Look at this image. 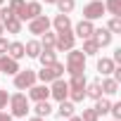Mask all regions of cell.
Listing matches in <instances>:
<instances>
[{
    "instance_id": "ee69618b",
    "label": "cell",
    "mask_w": 121,
    "mask_h": 121,
    "mask_svg": "<svg viewBox=\"0 0 121 121\" xmlns=\"http://www.w3.org/2000/svg\"><path fill=\"white\" fill-rule=\"evenodd\" d=\"M114 121H116V119H114Z\"/></svg>"
},
{
    "instance_id": "1f68e13d",
    "label": "cell",
    "mask_w": 121,
    "mask_h": 121,
    "mask_svg": "<svg viewBox=\"0 0 121 121\" xmlns=\"http://www.w3.org/2000/svg\"><path fill=\"white\" fill-rule=\"evenodd\" d=\"M81 121H97V112H95V109H83Z\"/></svg>"
},
{
    "instance_id": "d590c367",
    "label": "cell",
    "mask_w": 121,
    "mask_h": 121,
    "mask_svg": "<svg viewBox=\"0 0 121 121\" xmlns=\"http://www.w3.org/2000/svg\"><path fill=\"white\" fill-rule=\"evenodd\" d=\"M7 45H10V43H7V38L0 36V55H5V52H7Z\"/></svg>"
},
{
    "instance_id": "e0dca14e",
    "label": "cell",
    "mask_w": 121,
    "mask_h": 121,
    "mask_svg": "<svg viewBox=\"0 0 121 121\" xmlns=\"http://www.w3.org/2000/svg\"><path fill=\"white\" fill-rule=\"evenodd\" d=\"M7 55H10L12 59H17V62H19V59L26 55V52H24V43H19V40L10 43V45H7Z\"/></svg>"
},
{
    "instance_id": "f1b7e54d",
    "label": "cell",
    "mask_w": 121,
    "mask_h": 121,
    "mask_svg": "<svg viewBox=\"0 0 121 121\" xmlns=\"http://www.w3.org/2000/svg\"><path fill=\"white\" fill-rule=\"evenodd\" d=\"M40 36H43V38H40V45H43V48H55V33H52L50 29H48L45 33H40Z\"/></svg>"
},
{
    "instance_id": "74e56055",
    "label": "cell",
    "mask_w": 121,
    "mask_h": 121,
    "mask_svg": "<svg viewBox=\"0 0 121 121\" xmlns=\"http://www.w3.org/2000/svg\"><path fill=\"white\" fill-rule=\"evenodd\" d=\"M112 59H114V64H119V62H121V48L114 52V57H112Z\"/></svg>"
},
{
    "instance_id": "7402d4cb",
    "label": "cell",
    "mask_w": 121,
    "mask_h": 121,
    "mask_svg": "<svg viewBox=\"0 0 121 121\" xmlns=\"http://www.w3.org/2000/svg\"><path fill=\"white\" fill-rule=\"evenodd\" d=\"M40 50H43L40 40H29V43L24 45V52H26V57H33V59L40 55Z\"/></svg>"
},
{
    "instance_id": "277c9868",
    "label": "cell",
    "mask_w": 121,
    "mask_h": 121,
    "mask_svg": "<svg viewBox=\"0 0 121 121\" xmlns=\"http://www.w3.org/2000/svg\"><path fill=\"white\" fill-rule=\"evenodd\" d=\"M67 69H64V64H59V62H52V64H45L36 76L43 81V83H52L55 78H62V74H64Z\"/></svg>"
},
{
    "instance_id": "3957f363",
    "label": "cell",
    "mask_w": 121,
    "mask_h": 121,
    "mask_svg": "<svg viewBox=\"0 0 121 121\" xmlns=\"http://www.w3.org/2000/svg\"><path fill=\"white\" fill-rule=\"evenodd\" d=\"M10 112H12V116H26L29 112H31V107H29V97L24 95V93H14V95H10Z\"/></svg>"
},
{
    "instance_id": "f546056e",
    "label": "cell",
    "mask_w": 121,
    "mask_h": 121,
    "mask_svg": "<svg viewBox=\"0 0 121 121\" xmlns=\"http://www.w3.org/2000/svg\"><path fill=\"white\" fill-rule=\"evenodd\" d=\"M107 29H109V33H121V17H112Z\"/></svg>"
},
{
    "instance_id": "d6a6232c",
    "label": "cell",
    "mask_w": 121,
    "mask_h": 121,
    "mask_svg": "<svg viewBox=\"0 0 121 121\" xmlns=\"http://www.w3.org/2000/svg\"><path fill=\"white\" fill-rule=\"evenodd\" d=\"M109 112H112V116H114L116 121H121V102H116V104H112V107H109Z\"/></svg>"
},
{
    "instance_id": "f35d334b",
    "label": "cell",
    "mask_w": 121,
    "mask_h": 121,
    "mask_svg": "<svg viewBox=\"0 0 121 121\" xmlns=\"http://www.w3.org/2000/svg\"><path fill=\"white\" fill-rule=\"evenodd\" d=\"M67 121H81V116H69Z\"/></svg>"
},
{
    "instance_id": "b9f144b4",
    "label": "cell",
    "mask_w": 121,
    "mask_h": 121,
    "mask_svg": "<svg viewBox=\"0 0 121 121\" xmlns=\"http://www.w3.org/2000/svg\"><path fill=\"white\" fill-rule=\"evenodd\" d=\"M3 31H5V29H3V24H0V36H3Z\"/></svg>"
},
{
    "instance_id": "8992f818",
    "label": "cell",
    "mask_w": 121,
    "mask_h": 121,
    "mask_svg": "<svg viewBox=\"0 0 121 121\" xmlns=\"http://www.w3.org/2000/svg\"><path fill=\"white\" fill-rule=\"evenodd\" d=\"M36 71L33 69H19L17 74H14V88L17 90H26V88H31L33 83H36Z\"/></svg>"
},
{
    "instance_id": "8fae6325",
    "label": "cell",
    "mask_w": 121,
    "mask_h": 121,
    "mask_svg": "<svg viewBox=\"0 0 121 121\" xmlns=\"http://www.w3.org/2000/svg\"><path fill=\"white\" fill-rule=\"evenodd\" d=\"M0 71L14 76V74L19 71V62H17V59H12L10 55H3V57H0Z\"/></svg>"
},
{
    "instance_id": "d6986e66",
    "label": "cell",
    "mask_w": 121,
    "mask_h": 121,
    "mask_svg": "<svg viewBox=\"0 0 121 121\" xmlns=\"http://www.w3.org/2000/svg\"><path fill=\"white\" fill-rule=\"evenodd\" d=\"M36 59H40V64H43V67H45V64H52V62H57L55 48H43V50H40V55H38Z\"/></svg>"
},
{
    "instance_id": "4316f807",
    "label": "cell",
    "mask_w": 121,
    "mask_h": 121,
    "mask_svg": "<svg viewBox=\"0 0 121 121\" xmlns=\"http://www.w3.org/2000/svg\"><path fill=\"white\" fill-rule=\"evenodd\" d=\"M36 116H48V114H52V107H50V102L48 100H40V102H36Z\"/></svg>"
},
{
    "instance_id": "836d02e7",
    "label": "cell",
    "mask_w": 121,
    "mask_h": 121,
    "mask_svg": "<svg viewBox=\"0 0 121 121\" xmlns=\"http://www.w3.org/2000/svg\"><path fill=\"white\" fill-rule=\"evenodd\" d=\"M10 17H14V14H12V10H10V7H0V24H3V22H7V19H10Z\"/></svg>"
},
{
    "instance_id": "7a4b0ae2",
    "label": "cell",
    "mask_w": 121,
    "mask_h": 121,
    "mask_svg": "<svg viewBox=\"0 0 121 121\" xmlns=\"http://www.w3.org/2000/svg\"><path fill=\"white\" fill-rule=\"evenodd\" d=\"M67 71H69L71 76L86 71V55H83L81 50H74V48L69 50V55H67Z\"/></svg>"
},
{
    "instance_id": "4dcf8cb0",
    "label": "cell",
    "mask_w": 121,
    "mask_h": 121,
    "mask_svg": "<svg viewBox=\"0 0 121 121\" xmlns=\"http://www.w3.org/2000/svg\"><path fill=\"white\" fill-rule=\"evenodd\" d=\"M24 3H26V0H10V5H7V7L12 10L14 17H19V12L24 10Z\"/></svg>"
},
{
    "instance_id": "9c48e42d",
    "label": "cell",
    "mask_w": 121,
    "mask_h": 121,
    "mask_svg": "<svg viewBox=\"0 0 121 121\" xmlns=\"http://www.w3.org/2000/svg\"><path fill=\"white\" fill-rule=\"evenodd\" d=\"M38 14H43L40 3H24V10L19 12V19H22V22H31V19H36Z\"/></svg>"
},
{
    "instance_id": "ba28073f",
    "label": "cell",
    "mask_w": 121,
    "mask_h": 121,
    "mask_svg": "<svg viewBox=\"0 0 121 121\" xmlns=\"http://www.w3.org/2000/svg\"><path fill=\"white\" fill-rule=\"evenodd\" d=\"M50 97H55L57 102L69 97V86H67L64 78H55V81L50 83Z\"/></svg>"
},
{
    "instance_id": "7bdbcfd3",
    "label": "cell",
    "mask_w": 121,
    "mask_h": 121,
    "mask_svg": "<svg viewBox=\"0 0 121 121\" xmlns=\"http://www.w3.org/2000/svg\"><path fill=\"white\" fill-rule=\"evenodd\" d=\"M3 3H5V0H0V7H3Z\"/></svg>"
},
{
    "instance_id": "5b68a950",
    "label": "cell",
    "mask_w": 121,
    "mask_h": 121,
    "mask_svg": "<svg viewBox=\"0 0 121 121\" xmlns=\"http://www.w3.org/2000/svg\"><path fill=\"white\" fill-rule=\"evenodd\" d=\"M76 43V36L67 29V31H55V50L59 52H69Z\"/></svg>"
},
{
    "instance_id": "ac0fdd59",
    "label": "cell",
    "mask_w": 121,
    "mask_h": 121,
    "mask_svg": "<svg viewBox=\"0 0 121 121\" xmlns=\"http://www.w3.org/2000/svg\"><path fill=\"white\" fill-rule=\"evenodd\" d=\"M100 88H102V93H104V95H114V93H119V81L107 76V78H102Z\"/></svg>"
},
{
    "instance_id": "60d3db41",
    "label": "cell",
    "mask_w": 121,
    "mask_h": 121,
    "mask_svg": "<svg viewBox=\"0 0 121 121\" xmlns=\"http://www.w3.org/2000/svg\"><path fill=\"white\" fill-rule=\"evenodd\" d=\"M29 121H43V116H33V119H29Z\"/></svg>"
},
{
    "instance_id": "9a60e30c",
    "label": "cell",
    "mask_w": 121,
    "mask_h": 121,
    "mask_svg": "<svg viewBox=\"0 0 121 121\" xmlns=\"http://www.w3.org/2000/svg\"><path fill=\"white\" fill-rule=\"evenodd\" d=\"M50 24L55 26V31H67V29H71V19H69V14H62V12H59Z\"/></svg>"
},
{
    "instance_id": "8d00e7d4",
    "label": "cell",
    "mask_w": 121,
    "mask_h": 121,
    "mask_svg": "<svg viewBox=\"0 0 121 121\" xmlns=\"http://www.w3.org/2000/svg\"><path fill=\"white\" fill-rule=\"evenodd\" d=\"M0 121H12V114H7V112L0 109Z\"/></svg>"
},
{
    "instance_id": "2e32d148",
    "label": "cell",
    "mask_w": 121,
    "mask_h": 121,
    "mask_svg": "<svg viewBox=\"0 0 121 121\" xmlns=\"http://www.w3.org/2000/svg\"><path fill=\"white\" fill-rule=\"evenodd\" d=\"M74 102L71 100H59V107H57V116H62V119H69L74 116Z\"/></svg>"
},
{
    "instance_id": "52a82bcc",
    "label": "cell",
    "mask_w": 121,
    "mask_h": 121,
    "mask_svg": "<svg viewBox=\"0 0 121 121\" xmlns=\"http://www.w3.org/2000/svg\"><path fill=\"white\" fill-rule=\"evenodd\" d=\"M104 12H107L104 10V3H100V0H90V3L83 7V19L93 22V19H100Z\"/></svg>"
},
{
    "instance_id": "ffe728a7",
    "label": "cell",
    "mask_w": 121,
    "mask_h": 121,
    "mask_svg": "<svg viewBox=\"0 0 121 121\" xmlns=\"http://www.w3.org/2000/svg\"><path fill=\"white\" fill-rule=\"evenodd\" d=\"M114 59H109V57H102V59H97V71L102 74V76H109L112 71H114Z\"/></svg>"
},
{
    "instance_id": "7c38bea8",
    "label": "cell",
    "mask_w": 121,
    "mask_h": 121,
    "mask_svg": "<svg viewBox=\"0 0 121 121\" xmlns=\"http://www.w3.org/2000/svg\"><path fill=\"white\" fill-rule=\"evenodd\" d=\"M29 97L31 100H36V102H40V100H48L50 97V88H48V83H43V86H31L29 88Z\"/></svg>"
},
{
    "instance_id": "83f0119b",
    "label": "cell",
    "mask_w": 121,
    "mask_h": 121,
    "mask_svg": "<svg viewBox=\"0 0 121 121\" xmlns=\"http://www.w3.org/2000/svg\"><path fill=\"white\" fill-rule=\"evenodd\" d=\"M57 10L62 12V14H69V12H74V7H76V3L74 0H57Z\"/></svg>"
},
{
    "instance_id": "cb8c5ba5",
    "label": "cell",
    "mask_w": 121,
    "mask_h": 121,
    "mask_svg": "<svg viewBox=\"0 0 121 121\" xmlns=\"http://www.w3.org/2000/svg\"><path fill=\"white\" fill-rule=\"evenodd\" d=\"M102 95V88H100V81H93V83H86V97H93L97 100Z\"/></svg>"
},
{
    "instance_id": "5bb4252c",
    "label": "cell",
    "mask_w": 121,
    "mask_h": 121,
    "mask_svg": "<svg viewBox=\"0 0 121 121\" xmlns=\"http://www.w3.org/2000/svg\"><path fill=\"white\" fill-rule=\"evenodd\" d=\"M100 48H107L109 43H112V33H109V29H93V36H90Z\"/></svg>"
},
{
    "instance_id": "d4e9b609",
    "label": "cell",
    "mask_w": 121,
    "mask_h": 121,
    "mask_svg": "<svg viewBox=\"0 0 121 121\" xmlns=\"http://www.w3.org/2000/svg\"><path fill=\"white\" fill-rule=\"evenodd\" d=\"M109 107H112V102H109L107 97H102V95H100V97L95 100V107H93V109H95V112H97V116H100V114H107V112H109Z\"/></svg>"
},
{
    "instance_id": "4fadbf2b",
    "label": "cell",
    "mask_w": 121,
    "mask_h": 121,
    "mask_svg": "<svg viewBox=\"0 0 121 121\" xmlns=\"http://www.w3.org/2000/svg\"><path fill=\"white\" fill-rule=\"evenodd\" d=\"M93 29H95V26H93V22H88V19H81V22L76 24V31H74V36L86 40V38H90V36H93Z\"/></svg>"
},
{
    "instance_id": "484cf974",
    "label": "cell",
    "mask_w": 121,
    "mask_h": 121,
    "mask_svg": "<svg viewBox=\"0 0 121 121\" xmlns=\"http://www.w3.org/2000/svg\"><path fill=\"white\" fill-rule=\"evenodd\" d=\"M104 10H107L112 17H121V0H107V3H104Z\"/></svg>"
},
{
    "instance_id": "ab89813d",
    "label": "cell",
    "mask_w": 121,
    "mask_h": 121,
    "mask_svg": "<svg viewBox=\"0 0 121 121\" xmlns=\"http://www.w3.org/2000/svg\"><path fill=\"white\" fill-rule=\"evenodd\" d=\"M40 3H48V5H55V3H57V0H40Z\"/></svg>"
},
{
    "instance_id": "6da1fadb",
    "label": "cell",
    "mask_w": 121,
    "mask_h": 121,
    "mask_svg": "<svg viewBox=\"0 0 121 121\" xmlns=\"http://www.w3.org/2000/svg\"><path fill=\"white\" fill-rule=\"evenodd\" d=\"M67 86H69V100H71V102H81V100L86 97V76H83V74L71 76V78L67 81Z\"/></svg>"
},
{
    "instance_id": "30bf717a",
    "label": "cell",
    "mask_w": 121,
    "mask_h": 121,
    "mask_svg": "<svg viewBox=\"0 0 121 121\" xmlns=\"http://www.w3.org/2000/svg\"><path fill=\"white\" fill-rule=\"evenodd\" d=\"M50 26H52V24H50V19H48L45 14H38L36 19H31V22H29V31H31V33H36V36L45 33Z\"/></svg>"
},
{
    "instance_id": "e575fe53",
    "label": "cell",
    "mask_w": 121,
    "mask_h": 121,
    "mask_svg": "<svg viewBox=\"0 0 121 121\" xmlns=\"http://www.w3.org/2000/svg\"><path fill=\"white\" fill-rule=\"evenodd\" d=\"M7 102H10L7 90H0V109H5V107H7Z\"/></svg>"
},
{
    "instance_id": "603a6c76",
    "label": "cell",
    "mask_w": 121,
    "mask_h": 121,
    "mask_svg": "<svg viewBox=\"0 0 121 121\" xmlns=\"http://www.w3.org/2000/svg\"><path fill=\"white\" fill-rule=\"evenodd\" d=\"M81 52H83L86 57H93V55H97V52H100V45H97L93 38H86V40H83V50H81Z\"/></svg>"
},
{
    "instance_id": "44dd1931",
    "label": "cell",
    "mask_w": 121,
    "mask_h": 121,
    "mask_svg": "<svg viewBox=\"0 0 121 121\" xmlns=\"http://www.w3.org/2000/svg\"><path fill=\"white\" fill-rule=\"evenodd\" d=\"M3 29H7V33H22V19L10 17L7 22H3Z\"/></svg>"
}]
</instances>
